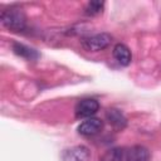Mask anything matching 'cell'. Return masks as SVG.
<instances>
[{
    "instance_id": "8992f818",
    "label": "cell",
    "mask_w": 161,
    "mask_h": 161,
    "mask_svg": "<svg viewBox=\"0 0 161 161\" xmlns=\"http://www.w3.org/2000/svg\"><path fill=\"white\" fill-rule=\"evenodd\" d=\"M125 161H150V151L142 145H135L126 150Z\"/></svg>"
},
{
    "instance_id": "7a4b0ae2",
    "label": "cell",
    "mask_w": 161,
    "mask_h": 161,
    "mask_svg": "<svg viewBox=\"0 0 161 161\" xmlns=\"http://www.w3.org/2000/svg\"><path fill=\"white\" fill-rule=\"evenodd\" d=\"M112 42V36L107 33L94 34L82 39V47L88 52H101L106 49Z\"/></svg>"
},
{
    "instance_id": "277c9868",
    "label": "cell",
    "mask_w": 161,
    "mask_h": 161,
    "mask_svg": "<svg viewBox=\"0 0 161 161\" xmlns=\"http://www.w3.org/2000/svg\"><path fill=\"white\" fill-rule=\"evenodd\" d=\"M91 151L84 145H77L67 148L62 153V161H89Z\"/></svg>"
},
{
    "instance_id": "6da1fadb",
    "label": "cell",
    "mask_w": 161,
    "mask_h": 161,
    "mask_svg": "<svg viewBox=\"0 0 161 161\" xmlns=\"http://www.w3.org/2000/svg\"><path fill=\"white\" fill-rule=\"evenodd\" d=\"M1 24L11 31H23L26 28V16L21 8L11 5L4 9L0 14Z\"/></svg>"
},
{
    "instance_id": "8fae6325",
    "label": "cell",
    "mask_w": 161,
    "mask_h": 161,
    "mask_svg": "<svg viewBox=\"0 0 161 161\" xmlns=\"http://www.w3.org/2000/svg\"><path fill=\"white\" fill-rule=\"evenodd\" d=\"M104 10V1H89L84 8V14L87 16H97Z\"/></svg>"
},
{
    "instance_id": "ba28073f",
    "label": "cell",
    "mask_w": 161,
    "mask_h": 161,
    "mask_svg": "<svg viewBox=\"0 0 161 161\" xmlns=\"http://www.w3.org/2000/svg\"><path fill=\"white\" fill-rule=\"evenodd\" d=\"M113 58L117 60V63L119 65L127 67V65H130V63L132 60V54L127 45L118 43L113 47Z\"/></svg>"
},
{
    "instance_id": "9c48e42d",
    "label": "cell",
    "mask_w": 161,
    "mask_h": 161,
    "mask_svg": "<svg viewBox=\"0 0 161 161\" xmlns=\"http://www.w3.org/2000/svg\"><path fill=\"white\" fill-rule=\"evenodd\" d=\"M13 52L18 57L25 58L28 60H36L39 58V53L35 49H33L25 44H21V43H14L13 44Z\"/></svg>"
},
{
    "instance_id": "3957f363",
    "label": "cell",
    "mask_w": 161,
    "mask_h": 161,
    "mask_svg": "<svg viewBox=\"0 0 161 161\" xmlns=\"http://www.w3.org/2000/svg\"><path fill=\"white\" fill-rule=\"evenodd\" d=\"M99 109V103L94 98H84L80 99L74 107V116L75 118H91L96 114Z\"/></svg>"
},
{
    "instance_id": "30bf717a",
    "label": "cell",
    "mask_w": 161,
    "mask_h": 161,
    "mask_svg": "<svg viewBox=\"0 0 161 161\" xmlns=\"http://www.w3.org/2000/svg\"><path fill=\"white\" fill-rule=\"evenodd\" d=\"M125 156H126V148L112 147L101 155L99 161H125Z\"/></svg>"
},
{
    "instance_id": "52a82bcc",
    "label": "cell",
    "mask_w": 161,
    "mask_h": 161,
    "mask_svg": "<svg viewBox=\"0 0 161 161\" xmlns=\"http://www.w3.org/2000/svg\"><path fill=\"white\" fill-rule=\"evenodd\" d=\"M106 119L117 131H121V130H123L127 126V118L117 108H109V109H107V112H106Z\"/></svg>"
},
{
    "instance_id": "5b68a950",
    "label": "cell",
    "mask_w": 161,
    "mask_h": 161,
    "mask_svg": "<svg viewBox=\"0 0 161 161\" xmlns=\"http://www.w3.org/2000/svg\"><path fill=\"white\" fill-rule=\"evenodd\" d=\"M102 128H103V121L99 118H96V117H91V118H87L86 121H83L78 126L77 131L79 135L89 137V136H94L98 132H101Z\"/></svg>"
}]
</instances>
